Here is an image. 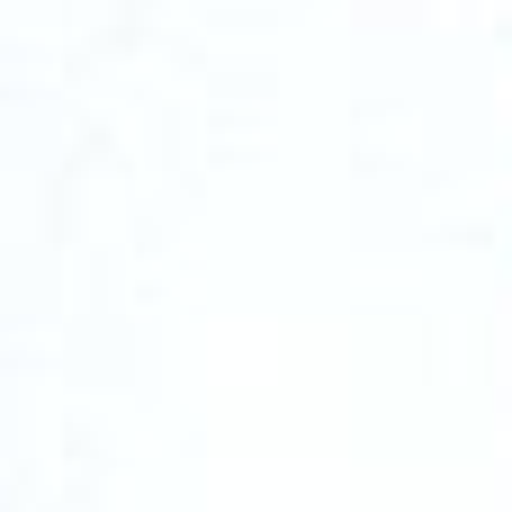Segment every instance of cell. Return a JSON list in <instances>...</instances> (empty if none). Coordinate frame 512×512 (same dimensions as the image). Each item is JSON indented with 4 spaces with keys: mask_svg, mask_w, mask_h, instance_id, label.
I'll list each match as a JSON object with an SVG mask.
<instances>
[]
</instances>
